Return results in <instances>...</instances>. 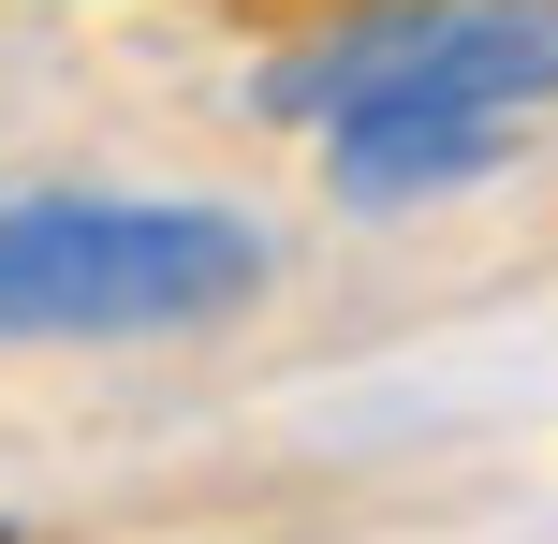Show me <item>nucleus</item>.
Instances as JSON below:
<instances>
[{
    "mask_svg": "<svg viewBox=\"0 0 558 544\" xmlns=\"http://www.w3.org/2000/svg\"><path fill=\"white\" fill-rule=\"evenodd\" d=\"M279 280L265 221L206 192H29L0 206V339H192Z\"/></svg>",
    "mask_w": 558,
    "mask_h": 544,
    "instance_id": "obj_1",
    "label": "nucleus"
},
{
    "mask_svg": "<svg viewBox=\"0 0 558 544\" xmlns=\"http://www.w3.org/2000/svg\"><path fill=\"white\" fill-rule=\"evenodd\" d=\"M397 104H456V118L558 104V0H353L251 74V118H294V133H353Z\"/></svg>",
    "mask_w": 558,
    "mask_h": 544,
    "instance_id": "obj_2",
    "label": "nucleus"
},
{
    "mask_svg": "<svg viewBox=\"0 0 558 544\" xmlns=\"http://www.w3.org/2000/svg\"><path fill=\"white\" fill-rule=\"evenodd\" d=\"M485 177H514V118L397 104V118H353V133H324V192L353 206V221H412V206L485 192Z\"/></svg>",
    "mask_w": 558,
    "mask_h": 544,
    "instance_id": "obj_3",
    "label": "nucleus"
}]
</instances>
